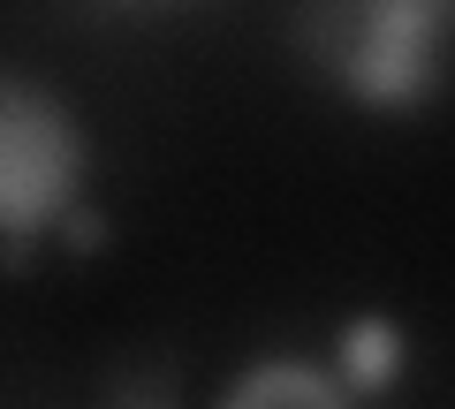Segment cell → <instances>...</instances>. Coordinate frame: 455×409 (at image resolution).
I'll return each instance as SVG.
<instances>
[{
	"instance_id": "277c9868",
	"label": "cell",
	"mask_w": 455,
	"mask_h": 409,
	"mask_svg": "<svg viewBox=\"0 0 455 409\" xmlns=\"http://www.w3.org/2000/svg\"><path fill=\"white\" fill-rule=\"evenodd\" d=\"M403 326H395L387 311H349L341 319V342H334V379L357 402H372V394H387L395 379H403Z\"/></svg>"
},
{
	"instance_id": "8992f818",
	"label": "cell",
	"mask_w": 455,
	"mask_h": 409,
	"mask_svg": "<svg viewBox=\"0 0 455 409\" xmlns=\"http://www.w3.org/2000/svg\"><path fill=\"white\" fill-rule=\"evenodd\" d=\"M107 409H175V394H167L160 379H122Z\"/></svg>"
},
{
	"instance_id": "7a4b0ae2",
	"label": "cell",
	"mask_w": 455,
	"mask_h": 409,
	"mask_svg": "<svg viewBox=\"0 0 455 409\" xmlns=\"http://www.w3.org/2000/svg\"><path fill=\"white\" fill-rule=\"evenodd\" d=\"M92 190V137L38 76L0 68V273H31L38 243Z\"/></svg>"
},
{
	"instance_id": "5b68a950",
	"label": "cell",
	"mask_w": 455,
	"mask_h": 409,
	"mask_svg": "<svg viewBox=\"0 0 455 409\" xmlns=\"http://www.w3.org/2000/svg\"><path fill=\"white\" fill-rule=\"evenodd\" d=\"M53 235H61V250H68V258H92V250L107 243V213H99L92 197H84V205H76V213H68Z\"/></svg>"
},
{
	"instance_id": "3957f363",
	"label": "cell",
	"mask_w": 455,
	"mask_h": 409,
	"mask_svg": "<svg viewBox=\"0 0 455 409\" xmlns=\"http://www.w3.org/2000/svg\"><path fill=\"white\" fill-rule=\"evenodd\" d=\"M212 409H364L357 394L334 379V364L311 357H259L220 387Z\"/></svg>"
},
{
	"instance_id": "6da1fadb",
	"label": "cell",
	"mask_w": 455,
	"mask_h": 409,
	"mask_svg": "<svg viewBox=\"0 0 455 409\" xmlns=\"http://www.w3.org/2000/svg\"><path fill=\"white\" fill-rule=\"evenodd\" d=\"M296 53L372 122H410L455 83V0H304Z\"/></svg>"
}]
</instances>
